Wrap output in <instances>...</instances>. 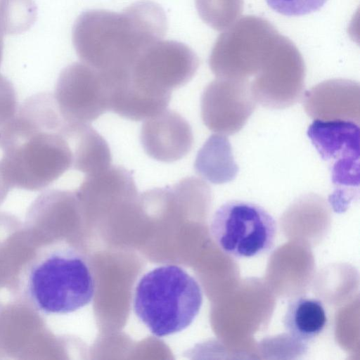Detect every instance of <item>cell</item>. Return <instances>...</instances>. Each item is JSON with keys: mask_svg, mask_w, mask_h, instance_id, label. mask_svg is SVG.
I'll use <instances>...</instances> for the list:
<instances>
[{"mask_svg": "<svg viewBox=\"0 0 360 360\" xmlns=\"http://www.w3.org/2000/svg\"><path fill=\"white\" fill-rule=\"evenodd\" d=\"M20 276L23 301L45 314L73 312L94 296V281L86 262L65 244L41 248Z\"/></svg>", "mask_w": 360, "mask_h": 360, "instance_id": "4", "label": "cell"}, {"mask_svg": "<svg viewBox=\"0 0 360 360\" xmlns=\"http://www.w3.org/2000/svg\"><path fill=\"white\" fill-rule=\"evenodd\" d=\"M200 18L210 27L224 31L237 21L243 8V0H195Z\"/></svg>", "mask_w": 360, "mask_h": 360, "instance_id": "17", "label": "cell"}, {"mask_svg": "<svg viewBox=\"0 0 360 360\" xmlns=\"http://www.w3.org/2000/svg\"><path fill=\"white\" fill-rule=\"evenodd\" d=\"M303 105L314 120H347L359 124V84L347 79L323 81L305 92Z\"/></svg>", "mask_w": 360, "mask_h": 360, "instance_id": "13", "label": "cell"}, {"mask_svg": "<svg viewBox=\"0 0 360 360\" xmlns=\"http://www.w3.org/2000/svg\"><path fill=\"white\" fill-rule=\"evenodd\" d=\"M3 34L0 32V65L3 57V49H4V41H3Z\"/></svg>", "mask_w": 360, "mask_h": 360, "instance_id": "21", "label": "cell"}, {"mask_svg": "<svg viewBox=\"0 0 360 360\" xmlns=\"http://www.w3.org/2000/svg\"><path fill=\"white\" fill-rule=\"evenodd\" d=\"M276 232V222L265 209L242 200L224 203L210 224V233L217 245L236 258L267 253L274 245Z\"/></svg>", "mask_w": 360, "mask_h": 360, "instance_id": "7", "label": "cell"}, {"mask_svg": "<svg viewBox=\"0 0 360 360\" xmlns=\"http://www.w3.org/2000/svg\"><path fill=\"white\" fill-rule=\"evenodd\" d=\"M36 14L32 0H0V32L3 34L23 32L33 24Z\"/></svg>", "mask_w": 360, "mask_h": 360, "instance_id": "18", "label": "cell"}, {"mask_svg": "<svg viewBox=\"0 0 360 360\" xmlns=\"http://www.w3.org/2000/svg\"><path fill=\"white\" fill-rule=\"evenodd\" d=\"M306 68L295 44L281 35L259 71L250 83L256 103L271 109H283L302 98Z\"/></svg>", "mask_w": 360, "mask_h": 360, "instance_id": "8", "label": "cell"}, {"mask_svg": "<svg viewBox=\"0 0 360 360\" xmlns=\"http://www.w3.org/2000/svg\"><path fill=\"white\" fill-rule=\"evenodd\" d=\"M18 110L14 86L0 73V148L15 120Z\"/></svg>", "mask_w": 360, "mask_h": 360, "instance_id": "19", "label": "cell"}, {"mask_svg": "<svg viewBox=\"0 0 360 360\" xmlns=\"http://www.w3.org/2000/svg\"><path fill=\"white\" fill-rule=\"evenodd\" d=\"M202 304L198 281L176 265H162L145 274L136 285L133 307L139 319L156 337L188 327Z\"/></svg>", "mask_w": 360, "mask_h": 360, "instance_id": "5", "label": "cell"}, {"mask_svg": "<svg viewBox=\"0 0 360 360\" xmlns=\"http://www.w3.org/2000/svg\"><path fill=\"white\" fill-rule=\"evenodd\" d=\"M256 108L248 80L217 77L205 88L201 117L211 131L224 135L238 132Z\"/></svg>", "mask_w": 360, "mask_h": 360, "instance_id": "11", "label": "cell"}, {"mask_svg": "<svg viewBox=\"0 0 360 360\" xmlns=\"http://www.w3.org/2000/svg\"><path fill=\"white\" fill-rule=\"evenodd\" d=\"M327 322L322 302L307 296L297 297L289 302L283 318L285 330L295 340L303 344L317 338Z\"/></svg>", "mask_w": 360, "mask_h": 360, "instance_id": "15", "label": "cell"}, {"mask_svg": "<svg viewBox=\"0 0 360 360\" xmlns=\"http://www.w3.org/2000/svg\"><path fill=\"white\" fill-rule=\"evenodd\" d=\"M111 161L107 141L90 124H84L75 140L72 169L89 174L108 167Z\"/></svg>", "mask_w": 360, "mask_h": 360, "instance_id": "16", "label": "cell"}, {"mask_svg": "<svg viewBox=\"0 0 360 360\" xmlns=\"http://www.w3.org/2000/svg\"><path fill=\"white\" fill-rule=\"evenodd\" d=\"M162 8L136 1L120 13L96 9L81 13L72 27V44L82 63L108 75L122 74L149 46L166 34Z\"/></svg>", "mask_w": 360, "mask_h": 360, "instance_id": "2", "label": "cell"}, {"mask_svg": "<svg viewBox=\"0 0 360 360\" xmlns=\"http://www.w3.org/2000/svg\"><path fill=\"white\" fill-rule=\"evenodd\" d=\"M194 168L199 176L214 184L233 180L239 168L228 138L221 134L211 135L198 150Z\"/></svg>", "mask_w": 360, "mask_h": 360, "instance_id": "14", "label": "cell"}, {"mask_svg": "<svg viewBox=\"0 0 360 360\" xmlns=\"http://www.w3.org/2000/svg\"><path fill=\"white\" fill-rule=\"evenodd\" d=\"M199 67L196 53L186 44L159 40L146 48L111 91L113 111L140 121L167 109L172 91L187 84Z\"/></svg>", "mask_w": 360, "mask_h": 360, "instance_id": "3", "label": "cell"}, {"mask_svg": "<svg viewBox=\"0 0 360 360\" xmlns=\"http://www.w3.org/2000/svg\"><path fill=\"white\" fill-rule=\"evenodd\" d=\"M53 97L68 123L90 124L109 111L108 88L103 74L82 62L73 63L60 72Z\"/></svg>", "mask_w": 360, "mask_h": 360, "instance_id": "9", "label": "cell"}, {"mask_svg": "<svg viewBox=\"0 0 360 360\" xmlns=\"http://www.w3.org/2000/svg\"><path fill=\"white\" fill-rule=\"evenodd\" d=\"M140 140L146 153L163 162H173L191 150L193 135L191 126L179 112L165 110L143 123Z\"/></svg>", "mask_w": 360, "mask_h": 360, "instance_id": "12", "label": "cell"}, {"mask_svg": "<svg viewBox=\"0 0 360 360\" xmlns=\"http://www.w3.org/2000/svg\"><path fill=\"white\" fill-rule=\"evenodd\" d=\"M307 135L321 158L332 162L331 180L338 190L359 186V124L314 120Z\"/></svg>", "mask_w": 360, "mask_h": 360, "instance_id": "10", "label": "cell"}, {"mask_svg": "<svg viewBox=\"0 0 360 360\" xmlns=\"http://www.w3.org/2000/svg\"><path fill=\"white\" fill-rule=\"evenodd\" d=\"M79 127L64 120L52 94L27 98L1 146V165L11 188L41 190L72 169Z\"/></svg>", "mask_w": 360, "mask_h": 360, "instance_id": "1", "label": "cell"}, {"mask_svg": "<svg viewBox=\"0 0 360 360\" xmlns=\"http://www.w3.org/2000/svg\"><path fill=\"white\" fill-rule=\"evenodd\" d=\"M267 20L245 15L217 37L209 57L217 77L248 80L261 69L280 36Z\"/></svg>", "mask_w": 360, "mask_h": 360, "instance_id": "6", "label": "cell"}, {"mask_svg": "<svg viewBox=\"0 0 360 360\" xmlns=\"http://www.w3.org/2000/svg\"><path fill=\"white\" fill-rule=\"evenodd\" d=\"M328 0H266L274 11L285 16H301L321 9Z\"/></svg>", "mask_w": 360, "mask_h": 360, "instance_id": "20", "label": "cell"}]
</instances>
